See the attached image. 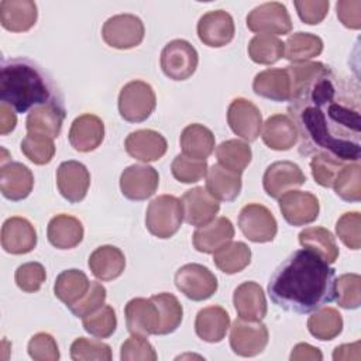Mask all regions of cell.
Here are the masks:
<instances>
[{"mask_svg":"<svg viewBox=\"0 0 361 361\" xmlns=\"http://www.w3.org/2000/svg\"><path fill=\"white\" fill-rule=\"evenodd\" d=\"M154 303L159 310V327L157 334L165 336L173 333L182 323L183 309L178 298L172 293L162 292L158 295L151 296Z\"/></svg>","mask_w":361,"mask_h":361,"instance_id":"cell-41","label":"cell"},{"mask_svg":"<svg viewBox=\"0 0 361 361\" xmlns=\"http://www.w3.org/2000/svg\"><path fill=\"white\" fill-rule=\"evenodd\" d=\"M120 358L123 361H155L158 355L152 344L145 338V336L131 334L121 344Z\"/></svg>","mask_w":361,"mask_h":361,"instance_id":"cell-50","label":"cell"},{"mask_svg":"<svg viewBox=\"0 0 361 361\" xmlns=\"http://www.w3.org/2000/svg\"><path fill=\"white\" fill-rule=\"evenodd\" d=\"M303 248L317 254L324 262L333 264L338 258V247L334 235L324 227H307L299 233Z\"/></svg>","mask_w":361,"mask_h":361,"instance_id":"cell-35","label":"cell"},{"mask_svg":"<svg viewBox=\"0 0 361 361\" xmlns=\"http://www.w3.org/2000/svg\"><path fill=\"white\" fill-rule=\"evenodd\" d=\"M322 361L323 360V354L317 347H313L307 343H299L293 347L292 353H290V361Z\"/></svg>","mask_w":361,"mask_h":361,"instance_id":"cell-57","label":"cell"},{"mask_svg":"<svg viewBox=\"0 0 361 361\" xmlns=\"http://www.w3.org/2000/svg\"><path fill=\"white\" fill-rule=\"evenodd\" d=\"M126 151L134 159L142 162H152L161 159L168 148L165 137L149 128L137 130L127 135L124 141Z\"/></svg>","mask_w":361,"mask_h":361,"instance_id":"cell-21","label":"cell"},{"mask_svg":"<svg viewBox=\"0 0 361 361\" xmlns=\"http://www.w3.org/2000/svg\"><path fill=\"white\" fill-rule=\"evenodd\" d=\"M227 123L235 135L245 141H255L262 128V116L251 100L237 97L228 106Z\"/></svg>","mask_w":361,"mask_h":361,"instance_id":"cell-12","label":"cell"},{"mask_svg":"<svg viewBox=\"0 0 361 361\" xmlns=\"http://www.w3.org/2000/svg\"><path fill=\"white\" fill-rule=\"evenodd\" d=\"M336 299L344 309H358L361 305V276L344 274L336 279Z\"/></svg>","mask_w":361,"mask_h":361,"instance_id":"cell-47","label":"cell"},{"mask_svg":"<svg viewBox=\"0 0 361 361\" xmlns=\"http://www.w3.org/2000/svg\"><path fill=\"white\" fill-rule=\"evenodd\" d=\"M71 145L79 152L96 149L104 138V124L100 117L86 113L73 120L68 134Z\"/></svg>","mask_w":361,"mask_h":361,"instance_id":"cell-23","label":"cell"},{"mask_svg":"<svg viewBox=\"0 0 361 361\" xmlns=\"http://www.w3.org/2000/svg\"><path fill=\"white\" fill-rule=\"evenodd\" d=\"M268 295L286 312L312 313L336 298V269L313 251L296 250L274 271Z\"/></svg>","mask_w":361,"mask_h":361,"instance_id":"cell-2","label":"cell"},{"mask_svg":"<svg viewBox=\"0 0 361 361\" xmlns=\"http://www.w3.org/2000/svg\"><path fill=\"white\" fill-rule=\"evenodd\" d=\"M323 51V41L320 37L310 32H295L288 37L285 42V58L293 63L307 62L320 55Z\"/></svg>","mask_w":361,"mask_h":361,"instance_id":"cell-39","label":"cell"},{"mask_svg":"<svg viewBox=\"0 0 361 361\" xmlns=\"http://www.w3.org/2000/svg\"><path fill=\"white\" fill-rule=\"evenodd\" d=\"M343 162L327 155V154H316L310 161V169L313 179L323 188H331L333 182L343 168Z\"/></svg>","mask_w":361,"mask_h":361,"instance_id":"cell-49","label":"cell"},{"mask_svg":"<svg viewBox=\"0 0 361 361\" xmlns=\"http://www.w3.org/2000/svg\"><path fill=\"white\" fill-rule=\"evenodd\" d=\"M183 221V206L180 199L172 195L155 197L147 209L145 226L158 238H169L178 233Z\"/></svg>","mask_w":361,"mask_h":361,"instance_id":"cell-4","label":"cell"},{"mask_svg":"<svg viewBox=\"0 0 361 361\" xmlns=\"http://www.w3.org/2000/svg\"><path fill=\"white\" fill-rule=\"evenodd\" d=\"M261 130L262 141L268 148L275 151H288L298 141L293 121L286 114H274L268 117Z\"/></svg>","mask_w":361,"mask_h":361,"instance_id":"cell-30","label":"cell"},{"mask_svg":"<svg viewBox=\"0 0 361 361\" xmlns=\"http://www.w3.org/2000/svg\"><path fill=\"white\" fill-rule=\"evenodd\" d=\"M83 226L79 219L71 214L54 216L47 228L48 241L58 250H71L83 240Z\"/></svg>","mask_w":361,"mask_h":361,"instance_id":"cell-28","label":"cell"},{"mask_svg":"<svg viewBox=\"0 0 361 361\" xmlns=\"http://www.w3.org/2000/svg\"><path fill=\"white\" fill-rule=\"evenodd\" d=\"M214 265L224 274L241 272L251 262V250L243 241H230L213 252Z\"/></svg>","mask_w":361,"mask_h":361,"instance_id":"cell-37","label":"cell"},{"mask_svg":"<svg viewBox=\"0 0 361 361\" xmlns=\"http://www.w3.org/2000/svg\"><path fill=\"white\" fill-rule=\"evenodd\" d=\"M252 90L255 94L274 102H288L290 97V80L286 69L271 68L257 73Z\"/></svg>","mask_w":361,"mask_h":361,"instance_id":"cell-33","label":"cell"},{"mask_svg":"<svg viewBox=\"0 0 361 361\" xmlns=\"http://www.w3.org/2000/svg\"><path fill=\"white\" fill-rule=\"evenodd\" d=\"M21 152L34 164L45 165L55 155L54 138L42 134L28 133L21 141Z\"/></svg>","mask_w":361,"mask_h":361,"instance_id":"cell-45","label":"cell"},{"mask_svg":"<svg viewBox=\"0 0 361 361\" xmlns=\"http://www.w3.org/2000/svg\"><path fill=\"white\" fill-rule=\"evenodd\" d=\"M182 154L192 159H206L214 151V135L203 124H189L183 128L180 138Z\"/></svg>","mask_w":361,"mask_h":361,"instance_id":"cell-34","label":"cell"},{"mask_svg":"<svg viewBox=\"0 0 361 361\" xmlns=\"http://www.w3.org/2000/svg\"><path fill=\"white\" fill-rule=\"evenodd\" d=\"M199 63L195 47L185 39L169 41L161 52V69L172 80H186Z\"/></svg>","mask_w":361,"mask_h":361,"instance_id":"cell-7","label":"cell"},{"mask_svg":"<svg viewBox=\"0 0 361 361\" xmlns=\"http://www.w3.org/2000/svg\"><path fill=\"white\" fill-rule=\"evenodd\" d=\"M159 185V175L151 165H130L120 175L121 193L130 200L151 197Z\"/></svg>","mask_w":361,"mask_h":361,"instance_id":"cell-13","label":"cell"},{"mask_svg":"<svg viewBox=\"0 0 361 361\" xmlns=\"http://www.w3.org/2000/svg\"><path fill=\"white\" fill-rule=\"evenodd\" d=\"M307 329L317 340H333L343 330V317L334 307H319L307 319Z\"/></svg>","mask_w":361,"mask_h":361,"instance_id":"cell-38","label":"cell"},{"mask_svg":"<svg viewBox=\"0 0 361 361\" xmlns=\"http://www.w3.org/2000/svg\"><path fill=\"white\" fill-rule=\"evenodd\" d=\"M38 17L37 4L31 0L0 1V23L11 32L28 31L35 25Z\"/></svg>","mask_w":361,"mask_h":361,"instance_id":"cell-27","label":"cell"},{"mask_svg":"<svg viewBox=\"0 0 361 361\" xmlns=\"http://www.w3.org/2000/svg\"><path fill=\"white\" fill-rule=\"evenodd\" d=\"M104 300H106V288L100 282L92 281L87 292L76 303L71 305L69 310L76 317H85L86 314L103 306Z\"/></svg>","mask_w":361,"mask_h":361,"instance_id":"cell-54","label":"cell"},{"mask_svg":"<svg viewBox=\"0 0 361 361\" xmlns=\"http://www.w3.org/2000/svg\"><path fill=\"white\" fill-rule=\"evenodd\" d=\"M241 173H235L220 164L207 168L206 190L217 200L233 202L241 192Z\"/></svg>","mask_w":361,"mask_h":361,"instance_id":"cell-31","label":"cell"},{"mask_svg":"<svg viewBox=\"0 0 361 361\" xmlns=\"http://www.w3.org/2000/svg\"><path fill=\"white\" fill-rule=\"evenodd\" d=\"M336 195L345 202L361 200V165L350 162L338 171L333 186Z\"/></svg>","mask_w":361,"mask_h":361,"instance_id":"cell-43","label":"cell"},{"mask_svg":"<svg viewBox=\"0 0 361 361\" xmlns=\"http://www.w3.org/2000/svg\"><path fill=\"white\" fill-rule=\"evenodd\" d=\"M157 97L151 85L144 80H131L126 83L118 94V113L130 123L147 120L155 110Z\"/></svg>","mask_w":361,"mask_h":361,"instance_id":"cell-5","label":"cell"},{"mask_svg":"<svg viewBox=\"0 0 361 361\" xmlns=\"http://www.w3.org/2000/svg\"><path fill=\"white\" fill-rule=\"evenodd\" d=\"M361 214L358 212L344 213L336 223L337 237L351 250H360L361 247Z\"/></svg>","mask_w":361,"mask_h":361,"instance_id":"cell-51","label":"cell"},{"mask_svg":"<svg viewBox=\"0 0 361 361\" xmlns=\"http://www.w3.org/2000/svg\"><path fill=\"white\" fill-rule=\"evenodd\" d=\"M28 355L35 361L59 360V348L55 338L48 333H37L28 341Z\"/></svg>","mask_w":361,"mask_h":361,"instance_id":"cell-53","label":"cell"},{"mask_svg":"<svg viewBox=\"0 0 361 361\" xmlns=\"http://www.w3.org/2000/svg\"><path fill=\"white\" fill-rule=\"evenodd\" d=\"M175 285L186 298L200 302L212 298L217 290L216 275L204 265L186 264L175 274Z\"/></svg>","mask_w":361,"mask_h":361,"instance_id":"cell-8","label":"cell"},{"mask_svg":"<svg viewBox=\"0 0 361 361\" xmlns=\"http://www.w3.org/2000/svg\"><path fill=\"white\" fill-rule=\"evenodd\" d=\"M293 4L300 20L309 25L322 23L330 7L329 0H296Z\"/></svg>","mask_w":361,"mask_h":361,"instance_id":"cell-55","label":"cell"},{"mask_svg":"<svg viewBox=\"0 0 361 361\" xmlns=\"http://www.w3.org/2000/svg\"><path fill=\"white\" fill-rule=\"evenodd\" d=\"M234 32V20L224 10L207 11L197 21L199 39L212 48H221L231 42Z\"/></svg>","mask_w":361,"mask_h":361,"instance_id":"cell-15","label":"cell"},{"mask_svg":"<svg viewBox=\"0 0 361 361\" xmlns=\"http://www.w3.org/2000/svg\"><path fill=\"white\" fill-rule=\"evenodd\" d=\"M171 171L176 180L182 183H195L206 176L207 162L206 159H192L179 154L173 158Z\"/></svg>","mask_w":361,"mask_h":361,"instance_id":"cell-48","label":"cell"},{"mask_svg":"<svg viewBox=\"0 0 361 361\" xmlns=\"http://www.w3.org/2000/svg\"><path fill=\"white\" fill-rule=\"evenodd\" d=\"M216 157L221 166L235 173H243L251 162L252 152L247 142L240 140H227L216 148Z\"/></svg>","mask_w":361,"mask_h":361,"instance_id":"cell-40","label":"cell"},{"mask_svg":"<svg viewBox=\"0 0 361 361\" xmlns=\"http://www.w3.org/2000/svg\"><path fill=\"white\" fill-rule=\"evenodd\" d=\"M234 237V226L227 217H217L193 233V245L199 252L213 254Z\"/></svg>","mask_w":361,"mask_h":361,"instance_id":"cell-26","label":"cell"},{"mask_svg":"<svg viewBox=\"0 0 361 361\" xmlns=\"http://www.w3.org/2000/svg\"><path fill=\"white\" fill-rule=\"evenodd\" d=\"M145 27L140 17L134 14H116L106 20L102 37L107 45L117 49H130L140 45L144 39Z\"/></svg>","mask_w":361,"mask_h":361,"instance_id":"cell-6","label":"cell"},{"mask_svg":"<svg viewBox=\"0 0 361 361\" xmlns=\"http://www.w3.org/2000/svg\"><path fill=\"white\" fill-rule=\"evenodd\" d=\"M305 182L306 175L299 165L290 161H276L271 164L262 178L264 190L274 199H279L283 193L302 186Z\"/></svg>","mask_w":361,"mask_h":361,"instance_id":"cell-16","label":"cell"},{"mask_svg":"<svg viewBox=\"0 0 361 361\" xmlns=\"http://www.w3.org/2000/svg\"><path fill=\"white\" fill-rule=\"evenodd\" d=\"M180 202L183 206V219L188 224L195 227L209 224L220 210L219 200L202 186L186 190Z\"/></svg>","mask_w":361,"mask_h":361,"instance_id":"cell-18","label":"cell"},{"mask_svg":"<svg viewBox=\"0 0 361 361\" xmlns=\"http://www.w3.org/2000/svg\"><path fill=\"white\" fill-rule=\"evenodd\" d=\"M45 268L39 262H25L16 269L14 275L17 286L27 293L39 290L41 285L45 282Z\"/></svg>","mask_w":361,"mask_h":361,"instance_id":"cell-52","label":"cell"},{"mask_svg":"<svg viewBox=\"0 0 361 361\" xmlns=\"http://www.w3.org/2000/svg\"><path fill=\"white\" fill-rule=\"evenodd\" d=\"M299 138V154H327L341 162L361 158V109L358 86L338 78L329 66L288 100Z\"/></svg>","mask_w":361,"mask_h":361,"instance_id":"cell-1","label":"cell"},{"mask_svg":"<svg viewBox=\"0 0 361 361\" xmlns=\"http://www.w3.org/2000/svg\"><path fill=\"white\" fill-rule=\"evenodd\" d=\"M90 288V281L80 269L62 271L54 283L55 296L68 307L76 303Z\"/></svg>","mask_w":361,"mask_h":361,"instance_id":"cell-36","label":"cell"},{"mask_svg":"<svg viewBox=\"0 0 361 361\" xmlns=\"http://www.w3.org/2000/svg\"><path fill=\"white\" fill-rule=\"evenodd\" d=\"M285 55V42L274 35L258 34L248 44V56L261 65L278 62Z\"/></svg>","mask_w":361,"mask_h":361,"instance_id":"cell-42","label":"cell"},{"mask_svg":"<svg viewBox=\"0 0 361 361\" xmlns=\"http://www.w3.org/2000/svg\"><path fill=\"white\" fill-rule=\"evenodd\" d=\"M269 340L268 329L261 320L251 322L235 319L230 331V347L241 357H255L261 354Z\"/></svg>","mask_w":361,"mask_h":361,"instance_id":"cell-9","label":"cell"},{"mask_svg":"<svg viewBox=\"0 0 361 361\" xmlns=\"http://www.w3.org/2000/svg\"><path fill=\"white\" fill-rule=\"evenodd\" d=\"M66 116L63 100H54L42 106L34 107L25 120V128L28 133L48 135L55 138L62 130V124Z\"/></svg>","mask_w":361,"mask_h":361,"instance_id":"cell-22","label":"cell"},{"mask_svg":"<svg viewBox=\"0 0 361 361\" xmlns=\"http://www.w3.org/2000/svg\"><path fill=\"white\" fill-rule=\"evenodd\" d=\"M34 186V175L31 169L21 164L11 161L3 164L0 171V190L1 195L13 202L25 199Z\"/></svg>","mask_w":361,"mask_h":361,"instance_id":"cell-25","label":"cell"},{"mask_svg":"<svg viewBox=\"0 0 361 361\" xmlns=\"http://www.w3.org/2000/svg\"><path fill=\"white\" fill-rule=\"evenodd\" d=\"M0 100L16 113H25L63 97L39 65L28 58H13L4 61L0 69Z\"/></svg>","mask_w":361,"mask_h":361,"instance_id":"cell-3","label":"cell"},{"mask_svg":"<svg viewBox=\"0 0 361 361\" xmlns=\"http://www.w3.org/2000/svg\"><path fill=\"white\" fill-rule=\"evenodd\" d=\"M233 305L240 319L258 322L267 316V299L262 288L254 282L247 281L238 285L233 293Z\"/></svg>","mask_w":361,"mask_h":361,"instance_id":"cell-24","label":"cell"},{"mask_svg":"<svg viewBox=\"0 0 361 361\" xmlns=\"http://www.w3.org/2000/svg\"><path fill=\"white\" fill-rule=\"evenodd\" d=\"M37 245V231L30 220L13 216L1 226V247L6 252L21 255L31 252Z\"/></svg>","mask_w":361,"mask_h":361,"instance_id":"cell-19","label":"cell"},{"mask_svg":"<svg viewBox=\"0 0 361 361\" xmlns=\"http://www.w3.org/2000/svg\"><path fill=\"white\" fill-rule=\"evenodd\" d=\"M56 186L68 202L79 203L90 186V173L82 162L65 161L56 169Z\"/></svg>","mask_w":361,"mask_h":361,"instance_id":"cell-17","label":"cell"},{"mask_svg":"<svg viewBox=\"0 0 361 361\" xmlns=\"http://www.w3.org/2000/svg\"><path fill=\"white\" fill-rule=\"evenodd\" d=\"M247 27L257 34L285 35L292 30V20L282 3L269 1L257 6L248 13Z\"/></svg>","mask_w":361,"mask_h":361,"instance_id":"cell-10","label":"cell"},{"mask_svg":"<svg viewBox=\"0 0 361 361\" xmlns=\"http://www.w3.org/2000/svg\"><path fill=\"white\" fill-rule=\"evenodd\" d=\"M230 327V316L221 306H207L197 312L195 331L206 343H219Z\"/></svg>","mask_w":361,"mask_h":361,"instance_id":"cell-29","label":"cell"},{"mask_svg":"<svg viewBox=\"0 0 361 361\" xmlns=\"http://www.w3.org/2000/svg\"><path fill=\"white\" fill-rule=\"evenodd\" d=\"M337 17L344 27L358 30L361 27V1L360 0H340L336 4Z\"/></svg>","mask_w":361,"mask_h":361,"instance_id":"cell-56","label":"cell"},{"mask_svg":"<svg viewBox=\"0 0 361 361\" xmlns=\"http://www.w3.org/2000/svg\"><path fill=\"white\" fill-rule=\"evenodd\" d=\"M279 210L290 226H305L319 216V199L303 190H288L279 197Z\"/></svg>","mask_w":361,"mask_h":361,"instance_id":"cell-14","label":"cell"},{"mask_svg":"<svg viewBox=\"0 0 361 361\" xmlns=\"http://www.w3.org/2000/svg\"><path fill=\"white\" fill-rule=\"evenodd\" d=\"M87 265L97 279L113 281L123 274L126 257L116 245H102L90 254Z\"/></svg>","mask_w":361,"mask_h":361,"instance_id":"cell-32","label":"cell"},{"mask_svg":"<svg viewBox=\"0 0 361 361\" xmlns=\"http://www.w3.org/2000/svg\"><path fill=\"white\" fill-rule=\"evenodd\" d=\"M241 233L254 243H269L275 238L278 223L268 207L259 203L244 206L238 214Z\"/></svg>","mask_w":361,"mask_h":361,"instance_id":"cell-11","label":"cell"},{"mask_svg":"<svg viewBox=\"0 0 361 361\" xmlns=\"http://www.w3.org/2000/svg\"><path fill=\"white\" fill-rule=\"evenodd\" d=\"M360 350V341H355L353 344H341L338 347L334 348L333 353V360H350V358H355L354 355H351V353H357L358 354Z\"/></svg>","mask_w":361,"mask_h":361,"instance_id":"cell-59","label":"cell"},{"mask_svg":"<svg viewBox=\"0 0 361 361\" xmlns=\"http://www.w3.org/2000/svg\"><path fill=\"white\" fill-rule=\"evenodd\" d=\"M124 316L131 334L145 337L157 334L159 327V310L151 298H134L128 300L124 307Z\"/></svg>","mask_w":361,"mask_h":361,"instance_id":"cell-20","label":"cell"},{"mask_svg":"<svg viewBox=\"0 0 361 361\" xmlns=\"http://www.w3.org/2000/svg\"><path fill=\"white\" fill-rule=\"evenodd\" d=\"M83 329L97 338H107L110 337L117 327V317L116 312L110 305H103L94 312L82 317Z\"/></svg>","mask_w":361,"mask_h":361,"instance_id":"cell-44","label":"cell"},{"mask_svg":"<svg viewBox=\"0 0 361 361\" xmlns=\"http://www.w3.org/2000/svg\"><path fill=\"white\" fill-rule=\"evenodd\" d=\"M16 124L17 116L14 110L6 103H0V134L7 135L16 128Z\"/></svg>","mask_w":361,"mask_h":361,"instance_id":"cell-58","label":"cell"},{"mask_svg":"<svg viewBox=\"0 0 361 361\" xmlns=\"http://www.w3.org/2000/svg\"><path fill=\"white\" fill-rule=\"evenodd\" d=\"M111 357L110 345L96 338L79 337L71 345V358L73 361H110Z\"/></svg>","mask_w":361,"mask_h":361,"instance_id":"cell-46","label":"cell"}]
</instances>
